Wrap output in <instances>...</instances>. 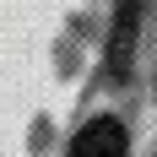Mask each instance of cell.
<instances>
[{
	"label": "cell",
	"instance_id": "obj_2",
	"mask_svg": "<svg viewBox=\"0 0 157 157\" xmlns=\"http://www.w3.org/2000/svg\"><path fill=\"white\" fill-rule=\"evenodd\" d=\"M130 44H136V6L119 11V27H114V44H109V71L114 76L130 71Z\"/></svg>",
	"mask_w": 157,
	"mask_h": 157
},
{
	"label": "cell",
	"instance_id": "obj_1",
	"mask_svg": "<svg viewBox=\"0 0 157 157\" xmlns=\"http://www.w3.org/2000/svg\"><path fill=\"white\" fill-rule=\"evenodd\" d=\"M130 152V136L119 119H87V125L76 130V141H71V157H125Z\"/></svg>",
	"mask_w": 157,
	"mask_h": 157
}]
</instances>
